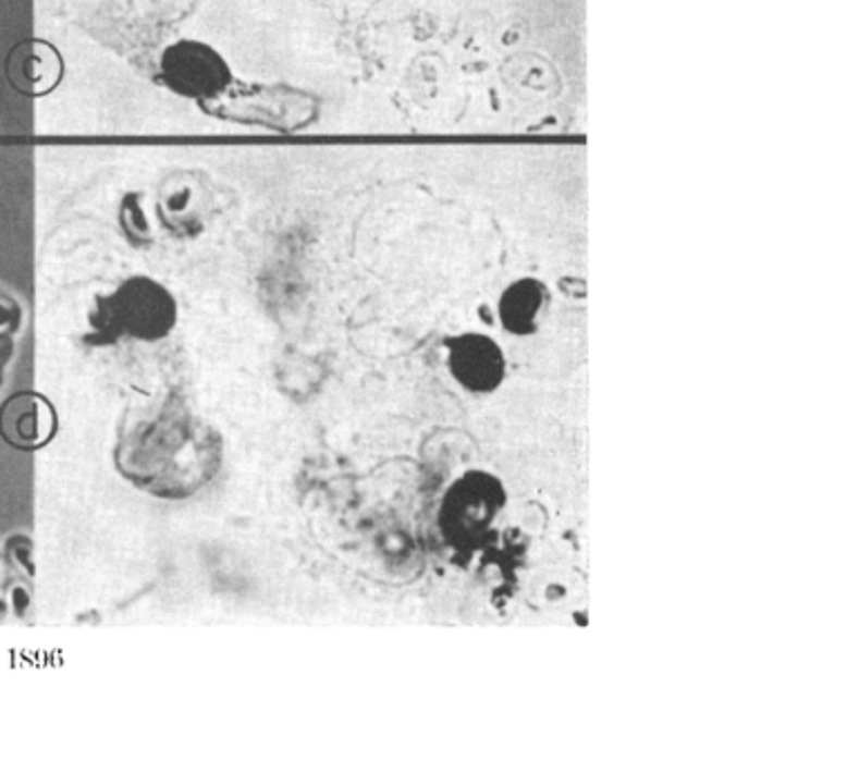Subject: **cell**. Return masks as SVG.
<instances>
[{"label": "cell", "mask_w": 847, "mask_h": 760, "mask_svg": "<svg viewBox=\"0 0 847 760\" xmlns=\"http://www.w3.org/2000/svg\"><path fill=\"white\" fill-rule=\"evenodd\" d=\"M221 462V442L208 424L176 400L134 426L116 451L127 480L159 498H185L201 489Z\"/></svg>", "instance_id": "6da1fadb"}, {"label": "cell", "mask_w": 847, "mask_h": 760, "mask_svg": "<svg viewBox=\"0 0 847 760\" xmlns=\"http://www.w3.org/2000/svg\"><path fill=\"white\" fill-rule=\"evenodd\" d=\"M176 317L179 308L172 293L150 277L134 274L110 295L97 299L89 315L91 342H114L123 335L157 342L174 328Z\"/></svg>", "instance_id": "7a4b0ae2"}, {"label": "cell", "mask_w": 847, "mask_h": 760, "mask_svg": "<svg viewBox=\"0 0 847 760\" xmlns=\"http://www.w3.org/2000/svg\"><path fill=\"white\" fill-rule=\"evenodd\" d=\"M159 81L187 101H212L232 85V68L210 42L179 38L159 57Z\"/></svg>", "instance_id": "3957f363"}, {"label": "cell", "mask_w": 847, "mask_h": 760, "mask_svg": "<svg viewBox=\"0 0 847 760\" xmlns=\"http://www.w3.org/2000/svg\"><path fill=\"white\" fill-rule=\"evenodd\" d=\"M5 76L25 97H45L63 78V59L57 47L47 40H23L8 54Z\"/></svg>", "instance_id": "277c9868"}, {"label": "cell", "mask_w": 847, "mask_h": 760, "mask_svg": "<svg viewBox=\"0 0 847 760\" xmlns=\"http://www.w3.org/2000/svg\"><path fill=\"white\" fill-rule=\"evenodd\" d=\"M57 433V413L36 393H21L0 408V436L21 451H36Z\"/></svg>", "instance_id": "5b68a950"}, {"label": "cell", "mask_w": 847, "mask_h": 760, "mask_svg": "<svg viewBox=\"0 0 847 760\" xmlns=\"http://www.w3.org/2000/svg\"><path fill=\"white\" fill-rule=\"evenodd\" d=\"M451 366L459 382L474 391L493 389L502 375V357L498 355V348L480 338L459 340V346L453 348Z\"/></svg>", "instance_id": "8992f818"}, {"label": "cell", "mask_w": 847, "mask_h": 760, "mask_svg": "<svg viewBox=\"0 0 847 760\" xmlns=\"http://www.w3.org/2000/svg\"><path fill=\"white\" fill-rule=\"evenodd\" d=\"M540 302H542V295H540L538 283L525 281V283H520V286H513L504 295V304H502L506 326L513 330H523V328L531 326L533 315L540 310Z\"/></svg>", "instance_id": "52a82bcc"}, {"label": "cell", "mask_w": 847, "mask_h": 760, "mask_svg": "<svg viewBox=\"0 0 847 760\" xmlns=\"http://www.w3.org/2000/svg\"><path fill=\"white\" fill-rule=\"evenodd\" d=\"M19 306L12 302V299H8V297H3V295H0V330H12V328H16V323H19Z\"/></svg>", "instance_id": "ba28073f"}]
</instances>
